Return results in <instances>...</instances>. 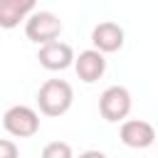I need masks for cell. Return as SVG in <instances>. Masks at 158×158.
Here are the masks:
<instances>
[{"instance_id": "obj_1", "label": "cell", "mask_w": 158, "mask_h": 158, "mask_svg": "<svg viewBox=\"0 0 158 158\" xmlns=\"http://www.w3.org/2000/svg\"><path fill=\"white\" fill-rule=\"evenodd\" d=\"M74 104V89L64 79H47L37 89V109L42 116L59 118L64 116Z\"/></svg>"}, {"instance_id": "obj_2", "label": "cell", "mask_w": 158, "mask_h": 158, "mask_svg": "<svg viewBox=\"0 0 158 158\" xmlns=\"http://www.w3.org/2000/svg\"><path fill=\"white\" fill-rule=\"evenodd\" d=\"M131 106H133V99H131V91L121 84H114V86H106L99 96V114L104 121L109 123H118V121H126L128 114H131Z\"/></svg>"}, {"instance_id": "obj_3", "label": "cell", "mask_w": 158, "mask_h": 158, "mask_svg": "<svg viewBox=\"0 0 158 158\" xmlns=\"http://www.w3.org/2000/svg\"><path fill=\"white\" fill-rule=\"evenodd\" d=\"M62 35V20L52 10H35L25 20V37L35 44H47L59 40Z\"/></svg>"}, {"instance_id": "obj_4", "label": "cell", "mask_w": 158, "mask_h": 158, "mask_svg": "<svg viewBox=\"0 0 158 158\" xmlns=\"http://www.w3.org/2000/svg\"><path fill=\"white\" fill-rule=\"evenodd\" d=\"M2 128L12 138H32L40 131V114L32 106L15 104L2 114Z\"/></svg>"}, {"instance_id": "obj_5", "label": "cell", "mask_w": 158, "mask_h": 158, "mask_svg": "<svg viewBox=\"0 0 158 158\" xmlns=\"http://www.w3.org/2000/svg\"><path fill=\"white\" fill-rule=\"evenodd\" d=\"M118 138H121L123 146L136 148V151H143V148H151V146L156 143V128H153L151 121H143V118H126V121H121Z\"/></svg>"}, {"instance_id": "obj_6", "label": "cell", "mask_w": 158, "mask_h": 158, "mask_svg": "<svg viewBox=\"0 0 158 158\" xmlns=\"http://www.w3.org/2000/svg\"><path fill=\"white\" fill-rule=\"evenodd\" d=\"M74 49L72 44L62 42V40H54V42H47V44H40L37 49V59L40 64L47 69V72H64L74 64Z\"/></svg>"}, {"instance_id": "obj_7", "label": "cell", "mask_w": 158, "mask_h": 158, "mask_svg": "<svg viewBox=\"0 0 158 158\" xmlns=\"http://www.w3.org/2000/svg\"><path fill=\"white\" fill-rule=\"evenodd\" d=\"M126 42V32L118 22H111V20H104L99 22L94 30H91V44L96 52L101 54H114L123 47Z\"/></svg>"}, {"instance_id": "obj_8", "label": "cell", "mask_w": 158, "mask_h": 158, "mask_svg": "<svg viewBox=\"0 0 158 158\" xmlns=\"http://www.w3.org/2000/svg\"><path fill=\"white\" fill-rule=\"evenodd\" d=\"M72 67H74L77 77H79L84 84H94V81H99V79L104 77V72H106V57L91 47V49L79 52V57H74V64H72Z\"/></svg>"}, {"instance_id": "obj_9", "label": "cell", "mask_w": 158, "mask_h": 158, "mask_svg": "<svg viewBox=\"0 0 158 158\" xmlns=\"http://www.w3.org/2000/svg\"><path fill=\"white\" fill-rule=\"evenodd\" d=\"M37 0H0V30H15L35 12Z\"/></svg>"}, {"instance_id": "obj_10", "label": "cell", "mask_w": 158, "mask_h": 158, "mask_svg": "<svg viewBox=\"0 0 158 158\" xmlns=\"http://www.w3.org/2000/svg\"><path fill=\"white\" fill-rule=\"evenodd\" d=\"M40 158H74V151H72V146L67 141H49L42 148Z\"/></svg>"}, {"instance_id": "obj_11", "label": "cell", "mask_w": 158, "mask_h": 158, "mask_svg": "<svg viewBox=\"0 0 158 158\" xmlns=\"http://www.w3.org/2000/svg\"><path fill=\"white\" fill-rule=\"evenodd\" d=\"M0 158H20V148L10 138H0Z\"/></svg>"}, {"instance_id": "obj_12", "label": "cell", "mask_w": 158, "mask_h": 158, "mask_svg": "<svg viewBox=\"0 0 158 158\" xmlns=\"http://www.w3.org/2000/svg\"><path fill=\"white\" fill-rule=\"evenodd\" d=\"M79 158H109L104 151H96V148H89V151H84V153H79Z\"/></svg>"}]
</instances>
